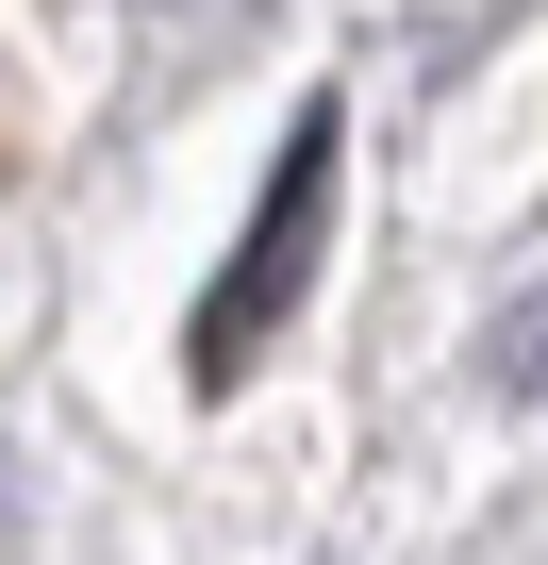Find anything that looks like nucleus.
Segmentation results:
<instances>
[{
    "label": "nucleus",
    "mask_w": 548,
    "mask_h": 565,
    "mask_svg": "<svg viewBox=\"0 0 548 565\" xmlns=\"http://www.w3.org/2000/svg\"><path fill=\"white\" fill-rule=\"evenodd\" d=\"M316 233H333V117H300L283 167H266V216H249V249L216 266V300H200V333H183L200 383H249V350L283 333V317H300V282H316Z\"/></svg>",
    "instance_id": "1"
},
{
    "label": "nucleus",
    "mask_w": 548,
    "mask_h": 565,
    "mask_svg": "<svg viewBox=\"0 0 548 565\" xmlns=\"http://www.w3.org/2000/svg\"><path fill=\"white\" fill-rule=\"evenodd\" d=\"M482 383H498V399H548V282H531V300L482 333Z\"/></svg>",
    "instance_id": "2"
}]
</instances>
